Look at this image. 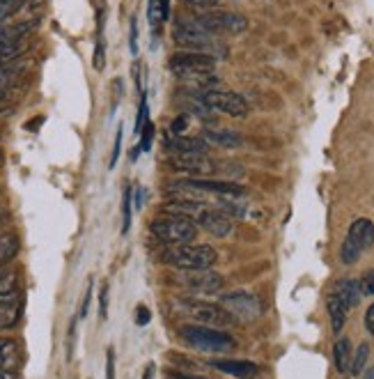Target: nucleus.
I'll return each mask as SVG.
<instances>
[{"mask_svg": "<svg viewBox=\"0 0 374 379\" xmlns=\"http://www.w3.org/2000/svg\"><path fill=\"white\" fill-rule=\"evenodd\" d=\"M195 223L200 228H205L209 235H214V237H227L232 233V221L227 218L225 214H221V211H216L212 207H207L203 211V216H200Z\"/></svg>", "mask_w": 374, "mask_h": 379, "instance_id": "12", "label": "nucleus"}, {"mask_svg": "<svg viewBox=\"0 0 374 379\" xmlns=\"http://www.w3.org/2000/svg\"><path fill=\"white\" fill-rule=\"evenodd\" d=\"M21 5H23V0H0V23H3L7 16H12Z\"/></svg>", "mask_w": 374, "mask_h": 379, "instance_id": "32", "label": "nucleus"}, {"mask_svg": "<svg viewBox=\"0 0 374 379\" xmlns=\"http://www.w3.org/2000/svg\"><path fill=\"white\" fill-rule=\"evenodd\" d=\"M326 308H328V315H331L333 331H335V334H340L342 327H344V322H346V313H349V308H346L344 303L335 297V294H331V297H328Z\"/></svg>", "mask_w": 374, "mask_h": 379, "instance_id": "22", "label": "nucleus"}, {"mask_svg": "<svg viewBox=\"0 0 374 379\" xmlns=\"http://www.w3.org/2000/svg\"><path fill=\"white\" fill-rule=\"evenodd\" d=\"M172 40L184 51H198V53H209L216 49L214 35H209L203 25L198 23H179L172 30Z\"/></svg>", "mask_w": 374, "mask_h": 379, "instance_id": "5", "label": "nucleus"}, {"mask_svg": "<svg viewBox=\"0 0 374 379\" xmlns=\"http://www.w3.org/2000/svg\"><path fill=\"white\" fill-rule=\"evenodd\" d=\"M351 343H349V338H340L335 343L333 347V361H335V368H337V373H349V368H351Z\"/></svg>", "mask_w": 374, "mask_h": 379, "instance_id": "21", "label": "nucleus"}, {"mask_svg": "<svg viewBox=\"0 0 374 379\" xmlns=\"http://www.w3.org/2000/svg\"><path fill=\"white\" fill-rule=\"evenodd\" d=\"M21 363V349L14 340H0V371H16Z\"/></svg>", "mask_w": 374, "mask_h": 379, "instance_id": "20", "label": "nucleus"}, {"mask_svg": "<svg viewBox=\"0 0 374 379\" xmlns=\"http://www.w3.org/2000/svg\"><path fill=\"white\" fill-rule=\"evenodd\" d=\"M188 115H179L175 122H172V127H170V132H172V136H181V132L188 127V119H186Z\"/></svg>", "mask_w": 374, "mask_h": 379, "instance_id": "39", "label": "nucleus"}, {"mask_svg": "<svg viewBox=\"0 0 374 379\" xmlns=\"http://www.w3.org/2000/svg\"><path fill=\"white\" fill-rule=\"evenodd\" d=\"M131 53H138V23H135V16L131 18Z\"/></svg>", "mask_w": 374, "mask_h": 379, "instance_id": "40", "label": "nucleus"}, {"mask_svg": "<svg viewBox=\"0 0 374 379\" xmlns=\"http://www.w3.org/2000/svg\"><path fill=\"white\" fill-rule=\"evenodd\" d=\"M106 379H115V349L108 347L106 352Z\"/></svg>", "mask_w": 374, "mask_h": 379, "instance_id": "37", "label": "nucleus"}, {"mask_svg": "<svg viewBox=\"0 0 374 379\" xmlns=\"http://www.w3.org/2000/svg\"><path fill=\"white\" fill-rule=\"evenodd\" d=\"M5 99V90H0V101H3Z\"/></svg>", "mask_w": 374, "mask_h": 379, "instance_id": "51", "label": "nucleus"}, {"mask_svg": "<svg viewBox=\"0 0 374 379\" xmlns=\"http://www.w3.org/2000/svg\"><path fill=\"white\" fill-rule=\"evenodd\" d=\"M25 67H28V60H21V58L10 64H3V67H0V90H3L7 83H12L14 78H19Z\"/></svg>", "mask_w": 374, "mask_h": 379, "instance_id": "23", "label": "nucleus"}, {"mask_svg": "<svg viewBox=\"0 0 374 379\" xmlns=\"http://www.w3.org/2000/svg\"><path fill=\"white\" fill-rule=\"evenodd\" d=\"M203 101L212 110H221V113H227L232 117L248 115V104H246V99L241 95H236V92L225 90V88L203 92Z\"/></svg>", "mask_w": 374, "mask_h": 379, "instance_id": "7", "label": "nucleus"}, {"mask_svg": "<svg viewBox=\"0 0 374 379\" xmlns=\"http://www.w3.org/2000/svg\"><path fill=\"white\" fill-rule=\"evenodd\" d=\"M368 356H370V345H368V343H361L358 349H356V354L351 356L349 373H351L354 377H361V375H363V368H365V363H368Z\"/></svg>", "mask_w": 374, "mask_h": 379, "instance_id": "26", "label": "nucleus"}, {"mask_svg": "<svg viewBox=\"0 0 374 379\" xmlns=\"http://www.w3.org/2000/svg\"><path fill=\"white\" fill-rule=\"evenodd\" d=\"M168 150L172 154H207L209 143L205 138H195V136H170Z\"/></svg>", "mask_w": 374, "mask_h": 379, "instance_id": "13", "label": "nucleus"}, {"mask_svg": "<svg viewBox=\"0 0 374 379\" xmlns=\"http://www.w3.org/2000/svg\"><path fill=\"white\" fill-rule=\"evenodd\" d=\"M150 320H152V313H150L147 306H138V308H135V325H138V327H147Z\"/></svg>", "mask_w": 374, "mask_h": 379, "instance_id": "36", "label": "nucleus"}, {"mask_svg": "<svg viewBox=\"0 0 374 379\" xmlns=\"http://www.w3.org/2000/svg\"><path fill=\"white\" fill-rule=\"evenodd\" d=\"M163 262L175 267V269H186V272H200L209 269L216 262V251L212 246L200 244V246H170L163 253Z\"/></svg>", "mask_w": 374, "mask_h": 379, "instance_id": "2", "label": "nucleus"}, {"mask_svg": "<svg viewBox=\"0 0 374 379\" xmlns=\"http://www.w3.org/2000/svg\"><path fill=\"white\" fill-rule=\"evenodd\" d=\"M90 299H92V283L88 285V292H85V299H83V306H80V317L88 315V308H90Z\"/></svg>", "mask_w": 374, "mask_h": 379, "instance_id": "41", "label": "nucleus"}, {"mask_svg": "<svg viewBox=\"0 0 374 379\" xmlns=\"http://www.w3.org/2000/svg\"><path fill=\"white\" fill-rule=\"evenodd\" d=\"M172 379H207V377H198V375H181V373H177V375H172Z\"/></svg>", "mask_w": 374, "mask_h": 379, "instance_id": "46", "label": "nucleus"}, {"mask_svg": "<svg viewBox=\"0 0 374 379\" xmlns=\"http://www.w3.org/2000/svg\"><path fill=\"white\" fill-rule=\"evenodd\" d=\"M152 375H154V366L150 363L147 366V373H145V379H152Z\"/></svg>", "mask_w": 374, "mask_h": 379, "instance_id": "49", "label": "nucleus"}, {"mask_svg": "<svg viewBox=\"0 0 374 379\" xmlns=\"http://www.w3.org/2000/svg\"><path fill=\"white\" fill-rule=\"evenodd\" d=\"M140 136H143L140 150L147 152V150H150V145H152V138H154V124H152V122L145 124V127H143V132H140Z\"/></svg>", "mask_w": 374, "mask_h": 379, "instance_id": "35", "label": "nucleus"}, {"mask_svg": "<svg viewBox=\"0 0 374 379\" xmlns=\"http://www.w3.org/2000/svg\"><path fill=\"white\" fill-rule=\"evenodd\" d=\"M16 288H19V274H16V272L0 274V299L16 294Z\"/></svg>", "mask_w": 374, "mask_h": 379, "instance_id": "27", "label": "nucleus"}, {"mask_svg": "<svg viewBox=\"0 0 374 379\" xmlns=\"http://www.w3.org/2000/svg\"><path fill=\"white\" fill-rule=\"evenodd\" d=\"M209 35H239L248 28V18L236 12H207L198 18Z\"/></svg>", "mask_w": 374, "mask_h": 379, "instance_id": "6", "label": "nucleus"}, {"mask_svg": "<svg viewBox=\"0 0 374 379\" xmlns=\"http://www.w3.org/2000/svg\"><path fill=\"white\" fill-rule=\"evenodd\" d=\"M203 138L207 143H212V145L225 147V150H232V147H239L243 143L241 134L230 132V129H205Z\"/></svg>", "mask_w": 374, "mask_h": 379, "instance_id": "17", "label": "nucleus"}, {"mask_svg": "<svg viewBox=\"0 0 374 379\" xmlns=\"http://www.w3.org/2000/svg\"><path fill=\"white\" fill-rule=\"evenodd\" d=\"M179 187L198 191V193H214V196H230V198H241L246 196V189L234 182H223V180H186L179 182Z\"/></svg>", "mask_w": 374, "mask_h": 379, "instance_id": "10", "label": "nucleus"}, {"mask_svg": "<svg viewBox=\"0 0 374 379\" xmlns=\"http://www.w3.org/2000/svg\"><path fill=\"white\" fill-rule=\"evenodd\" d=\"M186 313L195 322H200L203 327H212V329H223L230 327L234 317L227 313L223 306H216V303H203V301H188L186 303Z\"/></svg>", "mask_w": 374, "mask_h": 379, "instance_id": "8", "label": "nucleus"}, {"mask_svg": "<svg viewBox=\"0 0 374 379\" xmlns=\"http://www.w3.org/2000/svg\"><path fill=\"white\" fill-rule=\"evenodd\" d=\"M21 306H23V301L21 297H16V294L0 299V329L16 325V320L21 317Z\"/></svg>", "mask_w": 374, "mask_h": 379, "instance_id": "18", "label": "nucleus"}, {"mask_svg": "<svg viewBox=\"0 0 374 379\" xmlns=\"http://www.w3.org/2000/svg\"><path fill=\"white\" fill-rule=\"evenodd\" d=\"M170 71L179 81L193 86L195 92H209L218 90L221 78L216 76V55L212 53H198V51H179L170 58Z\"/></svg>", "mask_w": 374, "mask_h": 379, "instance_id": "1", "label": "nucleus"}, {"mask_svg": "<svg viewBox=\"0 0 374 379\" xmlns=\"http://www.w3.org/2000/svg\"><path fill=\"white\" fill-rule=\"evenodd\" d=\"M25 51V44L23 40L21 42H14V44H5V46H0V67L3 64H10L14 60H19L21 55Z\"/></svg>", "mask_w": 374, "mask_h": 379, "instance_id": "25", "label": "nucleus"}, {"mask_svg": "<svg viewBox=\"0 0 374 379\" xmlns=\"http://www.w3.org/2000/svg\"><path fill=\"white\" fill-rule=\"evenodd\" d=\"M152 233L157 235L161 242H166L170 246H179L186 244L195 237L198 228L191 218L186 216H177V214H159L152 221Z\"/></svg>", "mask_w": 374, "mask_h": 379, "instance_id": "4", "label": "nucleus"}, {"mask_svg": "<svg viewBox=\"0 0 374 379\" xmlns=\"http://www.w3.org/2000/svg\"><path fill=\"white\" fill-rule=\"evenodd\" d=\"M16 253H19V239H16L14 235L0 237V267L10 262Z\"/></svg>", "mask_w": 374, "mask_h": 379, "instance_id": "24", "label": "nucleus"}, {"mask_svg": "<svg viewBox=\"0 0 374 379\" xmlns=\"http://www.w3.org/2000/svg\"><path fill=\"white\" fill-rule=\"evenodd\" d=\"M99 317H108V285H102V292H99Z\"/></svg>", "mask_w": 374, "mask_h": 379, "instance_id": "34", "label": "nucleus"}, {"mask_svg": "<svg viewBox=\"0 0 374 379\" xmlns=\"http://www.w3.org/2000/svg\"><path fill=\"white\" fill-rule=\"evenodd\" d=\"M333 294L337 299H340L346 308H356L361 303V288H358V281H340L335 285Z\"/></svg>", "mask_w": 374, "mask_h": 379, "instance_id": "19", "label": "nucleus"}, {"mask_svg": "<svg viewBox=\"0 0 374 379\" xmlns=\"http://www.w3.org/2000/svg\"><path fill=\"white\" fill-rule=\"evenodd\" d=\"M358 288H361V294H365V297H374V269H368L361 276Z\"/></svg>", "mask_w": 374, "mask_h": 379, "instance_id": "31", "label": "nucleus"}, {"mask_svg": "<svg viewBox=\"0 0 374 379\" xmlns=\"http://www.w3.org/2000/svg\"><path fill=\"white\" fill-rule=\"evenodd\" d=\"M0 161H3V152H0Z\"/></svg>", "mask_w": 374, "mask_h": 379, "instance_id": "52", "label": "nucleus"}, {"mask_svg": "<svg viewBox=\"0 0 374 379\" xmlns=\"http://www.w3.org/2000/svg\"><path fill=\"white\" fill-rule=\"evenodd\" d=\"M170 165L175 170L188 173V175H214L216 163L212 159H207V154H172L170 156Z\"/></svg>", "mask_w": 374, "mask_h": 379, "instance_id": "11", "label": "nucleus"}, {"mask_svg": "<svg viewBox=\"0 0 374 379\" xmlns=\"http://www.w3.org/2000/svg\"><path fill=\"white\" fill-rule=\"evenodd\" d=\"M216 371H221L225 375H232L236 379H255L258 377V366L251 361H234V358H225V361H212Z\"/></svg>", "mask_w": 374, "mask_h": 379, "instance_id": "15", "label": "nucleus"}, {"mask_svg": "<svg viewBox=\"0 0 374 379\" xmlns=\"http://www.w3.org/2000/svg\"><path fill=\"white\" fill-rule=\"evenodd\" d=\"M131 196H133V205H135V209H140V205H143V189H140V187L131 189Z\"/></svg>", "mask_w": 374, "mask_h": 379, "instance_id": "44", "label": "nucleus"}, {"mask_svg": "<svg viewBox=\"0 0 374 379\" xmlns=\"http://www.w3.org/2000/svg\"><path fill=\"white\" fill-rule=\"evenodd\" d=\"M0 379H14L12 371H0Z\"/></svg>", "mask_w": 374, "mask_h": 379, "instance_id": "47", "label": "nucleus"}, {"mask_svg": "<svg viewBox=\"0 0 374 379\" xmlns=\"http://www.w3.org/2000/svg\"><path fill=\"white\" fill-rule=\"evenodd\" d=\"M120 145H122V127H117V134H115V145H113V156H111V168H115L117 159H120Z\"/></svg>", "mask_w": 374, "mask_h": 379, "instance_id": "38", "label": "nucleus"}, {"mask_svg": "<svg viewBox=\"0 0 374 379\" xmlns=\"http://www.w3.org/2000/svg\"><path fill=\"white\" fill-rule=\"evenodd\" d=\"M159 9H161L163 21H168V16H170V0H159Z\"/></svg>", "mask_w": 374, "mask_h": 379, "instance_id": "45", "label": "nucleus"}, {"mask_svg": "<svg viewBox=\"0 0 374 379\" xmlns=\"http://www.w3.org/2000/svg\"><path fill=\"white\" fill-rule=\"evenodd\" d=\"M150 115V108H147V97H145V92L140 95V108H138V117H135V136H140L143 132V127L150 122L147 119Z\"/></svg>", "mask_w": 374, "mask_h": 379, "instance_id": "30", "label": "nucleus"}, {"mask_svg": "<svg viewBox=\"0 0 374 379\" xmlns=\"http://www.w3.org/2000/svg\"><path fill=\"white\" fill-rule=\"evenodd\" d=\"M221 306L230 313L234 320H241V322H253L260 317L262 306L260 301L253 297L248 292H230L225 294L221 299Z\"/></svg>", "mask_w": 374, "mask_h": 379, "instance_id": "9", "label": "nucleus"}, {"mask_svg": "<svg viewBox=\"0 0 374 379\" xmlns=\"http://www.w3.org/2000/svg\"><path fill=\"white\" fill-rule=\"evenodd\" d=\"M0 30H3V23H0Z\"/></svg>", "mask_w": 374, "mask_h": 379, "instance_id": "53", "label": "nucleus"}, {"mask_svg": "<svg viewBox=\"0 0 374 379\" xmlns=\"http://www.w3.org/2000/svg\"><path fill=\"white\" fill-rule=\"evenodd\" d=\"M363 255V251L358 246H356L354 242H349V239H344L342 242V248H340V257L344 264H356L358 262V257Z\"/></svg>", "mask_w": 374, "mask_h": 379, "instance_id": "28", "label": "nucleus"}, {"mask_svg": "<svg viewBox=\"0 0 374 379\" xmlns=\"http://www.w3.org/2000/svg\"><path fill=\"white\" fill-rule=\"evenodd\" d=\"M365 379H374V368H372V371H368V375H365Z\"/></svg>", "mask_w": 374, "mask_h": 379, "instance_id": "50", "label": "nucleus"}, {"mask_svg": "<svg viewBox=\"0 0 374 379\" xmlns=\"http://www.w3.org/2000/svg\"><path fill=\"white\" fill-rule=\"evenodd\" d=\"M346 239L354 242L361 251H368L374 246V223L370 218H356L346 233Z\"/></svg>", "mask_w": 374, "mask_h": 379, "instance_id": "14", "label": "nucleus"}, {"mask_svg": "<svg viewBox=\"0 0 374 379\" xmlns=\"http://www.w3.org/2000/svg\"><path fill=\"white\" fill-rule=\"evenodd\" d=\"M186 285H188V288L198 290V292H216V290L223 288V279L218 274L209 272V269H200V272L188 276Z\"/></svg>", "mask_w": 374, "mask_h": 379, "instance_id": "16", "label": "nucleus"}, {"mask_svg": "<svg viewBox=\"0 0 374 379\" xmlns=\"http://www.w3.org/2000/svg\"><path fill=\"white\" fill-rule=\"evenodd\" d=\"M131 189H126L122 198V235L129 233L131 228Z\"/></svg>", "mask_w": 374, "mask_h": 379, "instance_id": "29", "label": "nucleus"}, {"mask_svg": "<svg viewBox=\"0 0 374 379\" xmlns=\"http://www.w3.org/2000/svg\"><path fill=\"white\" fill-rule=\"evenodd\" d=\"M365 327H368V331L374 336V303L368 308V313H365Z\"/></svg>", "mask_w": 374, "mask_h": 379, "instance_id": "42", "label": "nucleus"}, {"mask_svg": "<svg viewBox=\"0 0 374 379\" xmlns=\"http://www.w3.org/2000/svg\"><path fill=\"white\" fill-rule=\"evenodd\" d=\"M42 3H44V0H28V7H30V9H37Z\"/></svg>", "mask_w": 374, "mask_h": 379, "instance_id": "48", "label": "nucleus"}, {"mask_svg": "<svg viewBox=\"0 0 374 379\" xmlns=\"http://www.w3.org/2000/svg\"><path fill=\"white\" fill-rule=\"evenodd\" d=\"M150 23H152V30H157V28L163 23V16H161V9H159V0H150Z\"/></svg>", "mask_w": 374, "mask_h": 379, "instance_id": "33", "label": "nucleus"}, {"mask_svg": "<svg viewBox=\"0 0 374 379\" xmlns=\"http://www.w3.org/2000/svg\"><path fill=\"white\" fill-rule=\"evenodd\" d=\"M186 3H188L191 7H200V9H205V7H212V5H216L218 0H186Z\"/></svg>", "mask_w": 374, "mask_h": 379, "instance_id": "43", "label": "nucleus"}, {"mask_svg": "<svg viewBox=\"0 0 374 379\" xmlns=\"http://www.w3.org/2000/svg\"><path fill=\"white\" fill-rule=\"evenodd\" d=\"M179 336L186 340L191 347L203 349V352H230L234 340L230 334L221 329L203 327V325H184L179 327Z\"/></svg>", "mask_w": 374, "mask_h": 379, "instance_id": "3", "label": "nucleus"}]
</instances>
